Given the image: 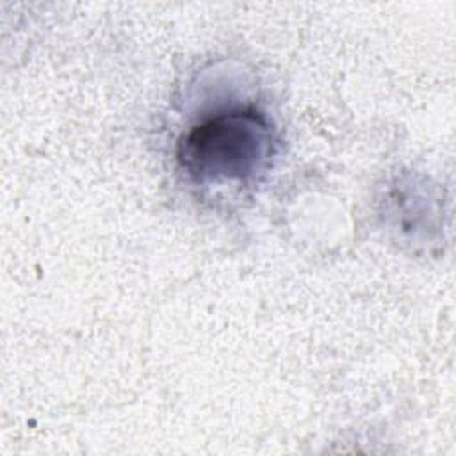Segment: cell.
<instances>
[{"mask_svg": "<svg viewBox=\"0 0 456 456\" xmlns=\"http://www.w3.org/2000/svg\"><path fill=\"white\" fill-rule=\"evenodd\" d=\"M274 142V128L264 112L235 107L191 126L178 141L176 159L194 182H242L267 167Z\"/></svg>", "mask_w": 456, "mask_h": 456, "instance_id": "cell-1", "label": "cell"}]
</instances>
